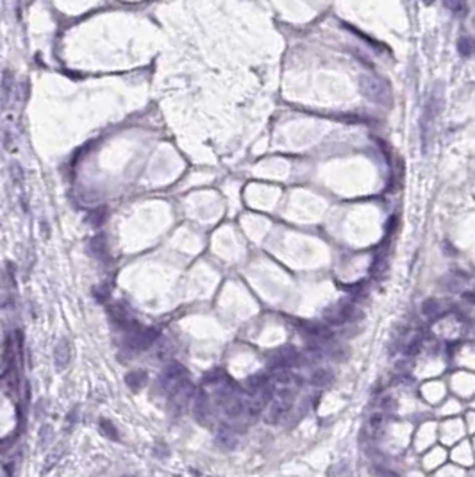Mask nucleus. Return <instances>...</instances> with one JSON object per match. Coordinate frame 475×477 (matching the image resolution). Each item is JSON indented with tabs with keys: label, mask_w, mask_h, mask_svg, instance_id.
<instances>
[{
	"label": "nucleus",
	"mask_w": 475,
	"mask_h": 477,
	"mask_svg": "<svg viewBox=\"0 0 475 477\" xmlns=\"http://www.w3.org/2000/svg\"><path fill=\"white\" fill-rule=\"evenodd\" d=\"M193 392H195V386H193V383L188 379V377L179 381V383L170 390L168 392V409L173 416L180 415V413L184 411L186 406H188L189 400H191Z\"/></svg>",
	"instance_id": "f257e3e1"
},
{
	"label": "nucleus",
	"mask_w": 475,
	"mask_h": 477,
	"mask_svg": "<svg viewBox=\"0 0 475 477\" xmlns=\"http://www.w3.org/2000/svg\"><path fill=\"white\" fill-rule=\"evenodd\" d=\"M299 361H300L299 349L293 345H283L272 354L270 367L274 368V370H288V368H291L293 365L299 363Z\"/></svg>",
	"instance_id": "f03ea898"
},
{
	"label": "nucleus",
	"mask_w": 475,
	"mask_h": 477,
	"mask_svg": "<svg viewBox=\"0 0 475 477\" xmlns=\"http://www.w3.org/2000/svg\"><path fill=\"white\" fill-rule=\"evenodd\" d=\"M159 333L156 329H141V327H134L129 331V338L127 345L131 347L132 351H143L147 347H150L152 343L156 342Z\"/></svg>",
	"instance_id": "7ed1b4c3"
},
{
	"label": "nucleus",
	"mask_w": 475,
	"mask_h": 477,
	"mask_svg": "<svg viewBox=\"0 0 475 477\" xmlns=\"http://www.w3.org/2000/svg\"><path fill=\"white\" fill-rule=\"evenodd\" d=\"M216 400L220 402L221 409L225 411V415L229 418H236L245 411V404L242 402V399L238 395H234V392H230L229 388H223L221 392H218Z\"/></svg>",
	"instance_id": "20e7f679"
},
{
	"label": "nucleus",
	"mask_w": 475,
	"mask_h": 477,
	"mask_svg": "<svg viewBox=\"0 0 475 477\" xmlns=\"http://www.w3.org/2000/svg\"><path fill=\"white\" fill-rule=\"evenodd\" d=\"M184 377H188V370H186V367L184 365L177 363V361H173V363L166 365L164 370L161 372L159 384H163V390L170 392V390H172L179 381L184 379Z\"/></svg>",
	"instance_id": "39448f33"
},
{
	"label": "nucleus",
	"mask_w": 475,
	"mask_h": 477,
	"mask_svg": "<svg viewBox=\"0 0 475 477\" xmlns=\"http://www.w3.org/2000/svg\"><path fill=\"white\" fill-rule=\"evenodd\" d=\"M354 313V306L352 302H338V304H334V306L327 307L324 313V318L325 322L331 324V326H341V324H345L348 320V318L352 316Z\"/></svg>",
	"instance_id": "423d86ee"
},
{
	"label": "nucleus",
	"mask_w": 475,
	"mask_h": 477,
	"mask_svg": "<svg viewBox=\"0 0 475 477\" xmlns=\"http://www.w3.org/2000/svg\"><path fill=\"white\" fill-rule=\"evenodd\" d=\"M191 413L198 424L204 425L209 418V397L204 388H197L191 395Z\"/></svg>",
	"instance_id": "0eeeda50"
},
{
	"label": "nucleus",
	"mask_w": 475,
	"mask_h": 477,
	"mask_svg": "<svg viewBox=\"0 0 475 477\" xmlns=\"http://www.w3.org/2000/svg\"><path fill=\"white\" fill-rule=\"evenodd\" d=\"M438 97H434L432 95V98L429 100V104H427L425 111H423L422 114V141H423V152L427 150V145H429V132L430 129H432V125H434V120H436V104H438Z\"/></svg>",
	"instance_id": "6e6552de"
},
{
	"label": "nucleus",
	"mask_w": 475,
	"mask_h": 477,
	"mask_svg": "<svg viewBox=\"0 0 475 477\" xmlns=\"http://www.w3.org/2000/svg\"><path fill=\"white\" fill-rule=\"evenodd\" d=\"M291 402H293V400L284 399V397H275V399H272V402H270V411H268V415H267V422H268V424H275V422H281V420H283L284 416H286L288 413H290Z\"/></svg>",
	"instance_id": "1a4fd4ad"
},
{
	"label": "nucleus",
	"mask_w": 475,
	"mask_h": 477,
	"mask_svg": "<svg viewBox=\"0 0 475 477\" xmlns=\"http://www.w3.org/2000/svg\"><path fill=\"white\" fill-rule=\"evenodd\" d=\"M13 91H15V74L13 70H4L2 79H0V100H2V107H6L9 104Z\"/></svg>",
	"instance_id": "9d476101"
},
{
	"label": "nucleus",
	"mask_w": 475,
	"mask_h": 477,
	"mask_svg": "<svg viewBox=\"0 0 475 477\" xmlns=\"http://www.w3.org/2000/svg\"><path fill=\"white\" fill-rule=\"evenodd\" d=\"M268 375H265V374H254V375H250V377H247L245 379V388H247V392L249 393H258L259 390H263V388H267L268 386Z\"/></svg>",
	"instance_id": "9b49d317"
},
{
	"label": "nucleus",
	"mask_w": 475,
	"mask_h": 477,
	"mask_svg": "<svg viewBox=\"0 0 475 477\" xmlns=\"http://www.w3.org/2000/svg\"><path fill=\"white\" fill-rule=\"evenodd\" d=\"M300 327H302L304 333L311 336H318V338H329L331 336L329 327L320 322H300Z\"/></svg>",
	"instance_id": "f8f14e48"
},
{
	"label": "nucleus",
	"mask_w": 475,
	"mask_h": 477,
	"mask_svg": "<svg viewBox=\"0 0 475 477\" xmlns=\"http://www.w3.org/2000/svg\"><path fill=\"white\" fill-rule=\"evenodd\" d=\"M148 377H147V372L143 370H134V372H129L127 375H125V383H127V386L131 388V390H141V388L147 384Z\"/></svg>",
	"instance_id": "ddd939ff"
},
{
	"label": "nucleus",
	"mask_w": 475,
	"mask_h": 477,
	"mask_svg": "<svg viewBox=\"0 0 475 477\" xmlns=\"http://www.w3.org/2000/svg\"><path fill=\"white\" fill-rule=\"evenodd\" d=\"M216 443L220 445V447H223V449H234L236 436H234V432L230 431L229 427H221L216 434Z\"/></svg>",
	"instance_id": "4468645a"
},
{
	"label": "nucleus",
	"mask_w": 475,
	"mask_h": 477,
	"mask_svg": "<svg viewBox=\"0 0 475 477\" xmlns=\"http://www.w3.org/2000/svg\"><path fill=\"white\" fill-rule=\"evenodd\" d=\"M70 361V345L66 340L59 342V345L56 347V363L59 368H65Z\"/></svg>",
	"instance_id": "2eb2a0df"
},
{
	"label": "nucleus",
	"mask_w": 475,
	"mask_h": 477,
	"mask_svg": "<svg viewBox=\"0 0 475 477\" xmlns=\"http://www.w3.org/2000/svg\"><path fill=\"white\" fill-rule=\"evenodd\" d=\"M90 252L93 254L95 257H104L107 252V245H106V238L102 236V234H99V236L91 238L90 241Z\"/></svg>",
	"instance_id": "dca6fc26"
},
{
	"label": "nucleus",
	"mask_w": 475,
	"mask_h": 477,
	"mask_svg": "<svg viewBox=\"0 0 475 477\" xmlns=\"http://www.w3.org/2000/svg\"><path fill=\"white\" fill-rule=\"evenodd\" d=\"M107 218V209L106 208H97L88 215L86 222L91 225V227H100V225L106 222Z\"/></svg>",
	"instance_id": "f3484780"
},
{
	"label": "nucleus",
	"mask_w": 475,
	"mask_h": 477,
	"mask_svg": "<svg viewBox=\"0 0 475 477\" xmlns=\"http://www.w3.org/2000/svg\"><path fill=\"white\" fill-rule=\"evenodd\" d=\"M457 52L461 54L463 57H470V56H471V52H473V41H471L470 36L459 38V41H457Z\"/></svg>",
	"instance_id": "a211bd4d"
},
{
	"label": "nucleus",
	"mask_w": 475,
	"mask_h": 477,
	"mask_svg": "<svg viewBox=\"0 0 475 477\" xmlns=\"http://www.w3.org/2000/svg\"><path fill=\"white\" fill-rule=\"evenodd\" d=\"M311 381H313V384H315V386L324 388V386H327V384H331L332 374L329 370H318V372H315V374H313Z\"/></svg>",
	"instance_id": "6ab92c4d"
},
{
	"label": "nucleus",
	"mask_w": 475,
	"mask_h": 477,
	"mask_svg": "<svg viewBox=\"0 0 475 477\" xmlns=\"http://www.w3.org/2000/svg\"><path fill=\"white\" fill-rule=\"evenodd\" d=\"M100 429H102L104 434H106L107 438H111V440H118L120 438L116 427L111 424V420H107V418H102V420H100Z\"/></svg>",
	"instance_id": "aec40b11"
},
{
	"label": "nucleus",
	"mask_w": 475,
	"mask_h": 477,
	"mask_svg": "<svg viewBox=\"0 0 475 477\" xmlns=\"http://www.w3.org/2000/svg\"><path fill=\"white\" fill-rule=\"evenodd\" d=\"M382 427H384V416L373 415L372 418H370V429H372L373 432H379Z\"/></svg>",
	"instance_id": "412c9836"
},
{
	"label": "nucleus",
	"mask_w": 475,
	"mask_h": 477,
	"mask_svg": "<svg viewBox=\"0 0 475 477\" xmlns=\"http://www.w3.org/2000/svg\"><path fill=\"white\" fill-rule=\"evenodd\" d=\"M446 8L450 9L454 15H459V13L464 9V4H463V0H446Z\"/></svg>",
	"instance_id": "4be33fe9"
},
{
	"label": "nucleus",
	"mask_w": 475,
	"mask_h": 477,
	"mask_svg": "<svg viewBox=\"0 0 475 477\" xmlns=\"http://www.w3.org/2000/svg\"><path fill=\"white\" fill-rule=\"evenodd\" d=\"M436 311H438V300L429 298V300L423 302V313L425 314H434Z\"/></svg>",
	"instance_id": "5701e85b"
},
{
	"label": "nucleus",
	"mask_w": 475,
	"mask_h": 477,
	"mask_svg": "<svg viewBox=\"0 0 475 477\" xmlns=\"http://www.w3.org/2000/svg\"><path fill=\"white\" fill-rule=\"evenodd\" d=\"M11 170H13V179L17 181L18 184L24 181V170H22V167L18 163H13L11 165Z\"/></svg>",
	"instance_id": "b1692460"
},
{
	"label": "nucleus",
	"mask_w": 475,
	"mask_h": 477,
	"mask_svg": "<svg viewBox=\"0 0 475 477\" xmlns=\"http://www.w3.org/2000/svg\"><path fill=\"white\" fill-rule=\"evenodd\" d=\"M423 2H425L427 6H429V4H432V0H423Z\"/></svg>",
	"instance_id": "393cba45"
}]
</instances>
